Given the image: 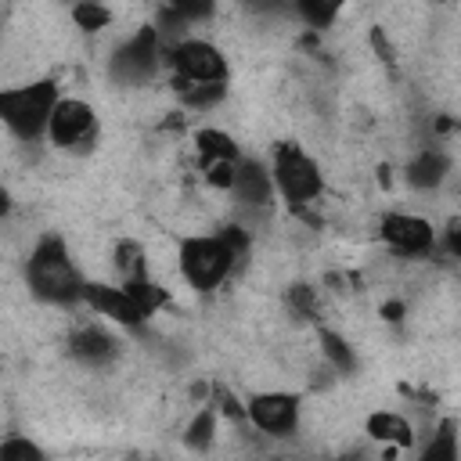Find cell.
Returning a JSON list of instances; mask_svg holds the SVG:
<instances>
[{
	"instance_id": "1",
	"label": "cell",
	"mask_w": 461,
	"mask_h": 461,
	"mask_svg": "<svg viewBox=\"0 0 461 461\" xmlns=\"http://www.w3.org/2000/svg\"><path fill=\"white\" fill-rule=\"evenodd\" d=\"M25 281L36 299L54 303V306L83 303V292H86V281H83L68 245L58 234H47L32 245L29 263H25Z\"/></svg>"
},
{
	"instance_id": "2",
	"label": "cell",
	"mask_w": 461,
	"mask_h": 461,
	"mask_svg": "<svg viewBox=\"0 0 461 461\" xmlns=\"http://www.w3.org/2000/svg\"><path fill=\"white\" fill-rule=\"evenodd\" d=\"M241 256L223 234H187L176 245V270L194 292H212L220 288L234 270Z\"/></svg>"
},
{
	"instance_id": "3",
	"label": "cell",
	"mask_w": 461,
	"mask_h": 461,
	"mask_svg": "<svg viewBox=\"0 0 461 461\" xmlns=\"http://www.w3.org/2000/svg\"><path fill=\"white\" fill-rule=\"evenodd\" d=\"M58 83L54 79H29L22 86H7L0 94V115L7 122V130L22 140H32L40 133H47L50 115L58 108Z\"/></svg>"
},
{
	"instance_id": "4",
	"label": "cell",
	"mask_w": 461,
	"mask_h": 461,
	"mask_svg": "<svg viewBox=\"0 0 461 461\" xmlns=\"http://www.w3.org/2000/svg\"><path fill=\"white\" fill-rule=\"evenodd\" d=\"M270 176H274V191L292 205V209H306L321 198L324 191V173L321 166L299 148V144H277L274 158H270Z\"/></svg>"
},
{
	"instance_id": "5",
	"label": "cell",
	"mask_w": 461,
	"mask_h": 461,
	"mask_svg": "<svg viewBox=\"0 0 461 461\" xmlns=\"http://www.w3.org/2000/svg\"><path fill=\"white\" fill-rule=\"evenodd\" d=\"M169 68H173V79H176V90L184 86H212V83H223L227 79V58L216 43L202 40V36H187V40H176L169 47Z\"/></svg>"
},
{
	"instance_id": "6",
	"label": "cell",
	"mask_w": 461,
	"mask_h": 461,
	"mask_svg": "<svg viewBox=\"0 0 461 461\" xmlns=\"http://www.w3.org/2000/svg\"><path fill=\"white\" fill-rule=\"evenodd\" d=\"M47 140L58 151H86L97 140V112L90 101L83 97H61L50 126H47Z\"/></svg>"
},
{
	"instance_id": "7",
	"label": "cell",
	"mask_w": 461,
	"mask_h": 461,
	"mask_svg": "<svg viewBox=\"0 0 461 461\" xmlns=\"http://www.w3.org/2000/svg\"><path fill=\"white\" fill-rule=\"evenodd\" d=\"M299 411H303L299 396L281 393V389H263V393L249 396V403H245L249 425L259 429L263 436H274V439L292 436L299 429Z\"/></svg>"
},
{
	"instance_id": "8",
	"label": "cell",
	"mask_w": 461,
	"mask_h": 461,
	"mask_svg": "<svg viewBox=\"0 0 461 461\" xmlns=\"http://www.w3.org/2000/svg\"><path fill=\"white\" fill-rule=\"evenodd\" d=\"M378 238L385 241L389 252L407 256V259H421L436 249V230L418 212H385L378 220Z\"/></svg>"
},
{
	"instance_id": "9",
	"label": "cell",
	"mask_w": 461,
	"mask_h": 461,
	"mask_svg": "<svg viewBox=\"0 0 461 461\" xmlns=\"http://www.w3.org/2000/svg\"><path fill=\"white\" fill-rule=\"evenodd\" d=\"M158 29H137L130 40H122L112 54V76L119 83H130V86H140L151 79L155 65H158Z\"/></svg>"
},
{
	"instance_id": "10",
	"label": "cell",
	"mask_w": 461,
	"mask_h": 461,
	"mask_svg": "<svg viewBox=\"0 0 461 461\" xmlns=\"http://www.w3.org/2000/svg\"><path fill=\"white\" fill-rule=\"evenodd\" d=\"M83 303H86V310H94L97 317H104L119 328H140L148 321V310L133 299V292L115 281H86Z\"/></svg>"
},
{
	"instance_id": "11",
	"label": "cell",
	"mask_w": 461,
	"mask_h": 461,
	"mask_svg": "<svg viewBox=\"0 0 461 461\" xmlns=\"http://www.w3.org/2000/svg\"><path fill=\"white\" fill-rule=\"evenodd\" d=\"M68 353L72 360H79L83 367H104L115 360L119 353V342L108 328L101 324H79L72 335H68Z\"/></svg>"
},
{
	"instance_id": "12",
	"label": "cell",
	"mask_w": 461,
	"mask_h": 461,
	"mask_svg": "<svg viewBox=\"0 0 461 461\" xmlns=\"http://www.w3.org/2000/svg\"><path fill=\"white\" fill-rule=\"evenodd\" d=\"M230 194L238 198L241 209L259 212V209L270 205V198H274L277 191H274V176H270V169H267L263 162H256V158H241V166H238V180H234Z\"/></svg>"
},
{
	"instance_id": "13",
	"label": "cell",
	"mask_w": 461,
	"mask_h": 461,
	"mask_svg": "<svg viewBox=\"0 0 461 461\" xmlns=\"http://www.w3.org/2000/svg\"><path fill=\"white\" fill-rule=\"evenodd\" d=\"M364 429H367V436H371L375 443H389V447H396V450H411V447L418 443L414 421H411L407 414H400V411H375Z\"/></svg>"
},
{
	"instance_id": "14",
	"label": "cell",
	"mask_w": 461,
	"mask_h": 461,
	"mask_svg": "<svg viewBox=\"0 0 461 461\" xmlns=\"http://www.w3.org/2000/svg\"><path fill=\"white\" fill-rule=\"evenodd\" d=\"M447 173H450L447 155H443L439 148H425V151H418V155L411 158L403 180H407L414 191H432V187H439V184L447 180Z\"/></svg>"
},
{
	"instance_id": "15",
	"label": "cell",
	"mask_w": 461,
	"mask_h": 461,
	"mask_svg": "<svg viewBox=\"0 0 461 461\" xmlns=\"http://www.w3.org/2000/svg\"><path fill=\"white\" fill-rule=\"evenodd\" d=\"M194 155H198L202 169L205 166H216V162H238L241 158L238 155V144L230 140V133L212 130V126H205V130L194 133Z\"/></svg>"
},
{
	"instance_id": "16",
	"label": "cell",
	"mask_w": 461,
	"mask_h": 461,
	"mask_svg": "<svg viewBox=\"0 0 461 461\" xmlns=\"http://www.w3.org/2000/svg\"><path fill=\"white\" fill-rule=\"evenodd\" d=\"M317 349H321L324 364H328L331 371H339V375H353V371L360 367L353 346H349L339 331H331V328H321V331H317Z\"/></svg>"
},
{
	"instance_id": "17",
	"label": "cell",
	"mask_w": 461,
	"mask_h": 461,
	"mask_svg": "<svg viewBox=\"0 0 461 461\" xmlns=\"http://www.w3.org/2000/svg\"><path fill=\"white\" fill-rule=\"evenodd\" d=\"M414 461H461V450H457V429H454L450 421L436 425V429L425 436V443H421V450H418Z\"/></svg>"
},
{
	"instance_id": "18",
	"label": "cell",
	"mask_w": 461,
	"mask_h": 461,
	"mask_svg": "<svg viewBox=\"0 0 461 461\" xmlns=\"http://www.w3.org/2000/svg\"><path fill=\"white\" fill-rule=\"evenodd\" d=\"M288 310L299 321H317L321 317V292L313 285H288Z\"/></svg>"
},
{
	"instance_id": "19",
	"label": "cell",
	"mask_w": 461,
	"mask_h": 461,
	"mask_svg": "<svg viewBox=\"0 0 461 461\" xmlns=\"http://www.w3.org/2000/svg\"><path fill=\"white\" fill-rule=\"evenodd\" d=\"M212 439H216V411H198V414L191 418L187 432H184V443H187L191 450H209Z\"/></svg>"
},
{
	"instance_id": "20",
	"label": "cell",
	"mask_w": 461,
	"mask_h": 461,
	"mask_svg": "<svg viewBox=\"0 0 461 461\" xmlns=\"http://www.w3.org/2000/svg\"><path fill=\"white\" fill-rule=\"evenodd\" d=\"M176 94H180V101H184L187 108L209 112L212 104H220V101L227 97V86H223V83H212V86H184V90H176Z\"/></svg>"
},
{
	"instance_id": "21",
	"label": "cell",
	"mask_w": 461,
	"mask_h": 461,
	"mask_svg": "<svg viewBox=\"0 0 461 461\" xmlns=\"http://www.w3.org/2000/svg\"><path fill=\"white\" fill-rule=\"evenodd\" d=\"M0 461H47V454L29 436H7L0 447Z\"/></svg>"
},
{
	"instance_id": "22",
	"label": "cell",
	"mask_w": 461,
	"mask_h": 461,
	"mask_svg": "<svg viewBox=\"0 0 461 461\" xmlns=\"http://www.w3.org/2000/svg\"><path fill=\"white\" fill-rule=\"evenodd\" d=\"M72 18H76L79 29L97 32V29H108L112 11H108V7H97V4H79V7H72Z\"/></svg>"
},
{
	"instance_id": "23",
	"label": "cell",
	"mask_w": 461,
	"mask_h": 461,
	"mask_svg": "<svg viewBox=\"0 0 461 461\" xmlns=\"http://www.w3.org/2000/svg\"><path fill=\"white\" fill-rule=\"evenodd\" d=\"M299 14L310 22V29H328L339 18V7H331V4H299Z\"/></svg>"
},
{
	"instance_id": "24",
	"label": "cell",
	"mask_w": 461,
	"mask_h": 461,
	"mask_svg": "<svg viewBox=\"0 0 461 461\" xmlns=\"http://www.w3.org/2000/svg\"><path fill=\"white\" fill-rule=\"evenodd\" d=\"M443 249L450 252V259L461 263V216H454V220L447 223V230H443Z\"/></svg>"
}]
</instances>
